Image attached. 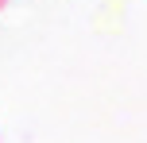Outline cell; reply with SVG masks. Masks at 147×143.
<instances>
[{"mask_svg": "<svg viewBox=\"0 0 147 143\" xmlns=\"http://www.w3.org/2000/svg\"><path fill=\"white\" fill-rule=\"evenodd\" d=\"M4 8H8V0H0V12H4Z\"/></svg>", "mask_w": 147, "mask_h": 143, "instance_id": "obj_1", "label": "cell"}]
</instances>
